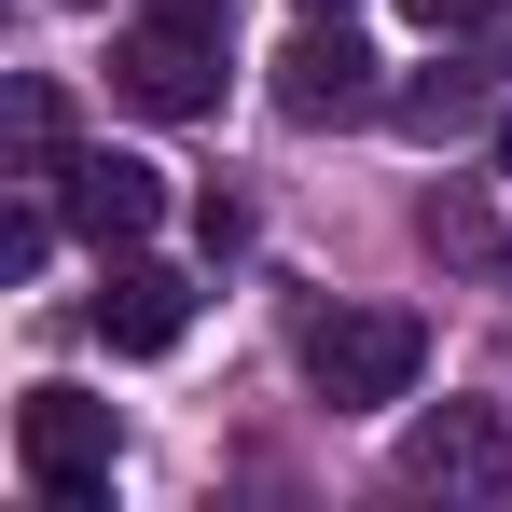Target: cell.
I'll return each mask as SVG.
<instances>
[{
	"mask_svg": "<svg viewBox=\"0 0 512 512\" xmlns=\"http://www.w3.org/2000/svg\"><path fill=\"white\" fill-rule=\"evenodd\" d=\"M14 125H28V180H70V111H56V84L14 97Z\"/></svg>",
	"mask_w": 512,
	"mask_h": 512,
	"instance_id": "obj_10",
	"label": "cell"
},
{
	"mask_svg": "<svg viewBox=\"0 0 512 512\" xmlns=\"http://www.w3.org/2000/svg\"><path fill=\"white\" fill-rule=\"evenodd\" d=\"M111 97H125V111H153V125H194V111H222V28L139 14V28L111 42Z\"/></svg>",
	"mask_w": 512,
	"mask_h": 512,
	"instance_id": "obj_3",
	"label": "cell"
},
{
	"mask_svg": "<svg viewBox=\"0 0 512 512\" xmlns=\"http://www.w3.org/2000/svg\"><path fill=\"white\" fill-rule=\"evenodd\" d=\"M111 457H125L111 402H84V388H28L14 402V471H28L42 512H97L111 499Z\"/></svg>",
	"mask_w": 512,
	"mask_h": 512,
	"instance_id": "obj_1",
	"label": "cell"
},
{
	"mask_svg": "<svg viewBox=\"0 0 512 512\" xmlns=\"http://www.w3.org/2000/svg\"><path fill=\"white\" fill-rule=\"evenodd\" d=\"M429 333L402 305H333V319H305V388L333 402V416H374V402H402L416 388Z\"/></svg>",
	"mask_w": 512,
	"mask_h": 512,
	"instance_id": "obj_2",
	"label": "cell"
},
{
	"mask_svg": "<svg viewBox=\"0 0 512 512\" xmlns=\"http://www.w3.org/2000/svg\"><path fill=\"white\" fill-rule=\"evenodd\" d=\"M194 333V277L153 250H111V277H97V346L111 360H167V346Z\"/></svg>",
	"mask_w": 512,
	"mask_h": 512,
	"instance_id": "obj_5",
	"label": "cell"
},
{
	"mask_svg": "<svg viewBox=\"0 0 512 512\" xmlns=\"http://www.w3.org/2000/svg\"><path fill=\"white\" fill-rule=\"evenodd\" d=\"M402 14H416L429 42H457V28H485V14H499V0H402Z\"/></svg>",
	"mask_w": 512,
	"mask_h": 512,
	"instance_id": "obj_11",
	"label": "cell"
},
{
	"mask_svg": "<svg viewBox=\"0 0 512 512\" xmlns=\"http://www.w3.org/2000/svg\"><path fill=\"white\" fill-rule=\"evenodd\" d=\"M499 180H512V125H499Z\"/></svg>",
	"mask_w": 512,
	"mask_h": 512,
	"instance_id": "obj_13",
	"label": "cell"
},
{
	"mask_svg": "<svg viewBox=\"0 0 512 512\" xmlns=\"http://www.w3.org/2000/svg\"><path fill=\"white\" fill-rule=\"evenodd\" d=\"M402 485L512 499V416H499V402H443V416H416V429H402Z\"/></svg>",
	"mask_w": 512,
	"mask_h": 512,
	"instance_id": "obj_4",
	"label": "cell"
},
{
	"mask_svg": "<svg viewBox=\"0 0 512 512\" xmlns=\"http://www.w3.org/2000/svg\"><path fill=\"white\" fill-rule=\"evenodd\" d=\"M402 125H416V139H471V125H485V70H429V84H402Z\"/></svg>",
	"mask_w": 512,
	"mask_h": 512,
	"instance_id": "obj_9",
	"label": "cell"
},
{
	"mask_svg": "<svg viewBox=\"0 0 512 512\" xmlns=\"http://www.w3.org/2000/svg\"><path fill=\"white\" fill-rule=\"evenodd\" d=\"M277 111H291V125H360V111H374V56L346 42L333 14H319V28L277 56Z\"/></svg>",
	"mask_w": 512,
	"mask_h": 512,
	"instance_id": "obj_7",
	"label": "cell"
},
{
	"mask_svg": "<svg viewBox=\"0 0 512 512\" xmlns=\"http://www.w3.org/2000/svg\"><path fill=\"white\" fill-rule=\"evenodd\" d=\"M153 14H180V28H236V0H153Z\"/></svg>",
	"mask_w": 512,
	"mask_h": 512,
	"instance_id": "obj_12",
	"label": "cell"
},
{
	"mask_svg": "<svg viewBox=\"0 0 512 512\" xmlns=\"http://www.w3.org/2000/svg\"><path fill=\"white\" fill-rule=\"evenodd\" d=\"M305 14H346V0H305Z\"/></svg>",
	"mask_w": 512,
	"mask_h": 512,
	"instance_id": "obj_14",
	"label": "cell"
},
{
	"mask_svg": "<svg viewBox=\"0 0 512 512\" xmlns=\"http://www.w3.org/2000/svg\"><path fill=\"white\" fill-rule=\"evenodd\" d=\"M56 208L84 222L97 250H139V236L167 222V167H139V153H70V180H56Z\"/></svg>",
	"mask_w": 512,
	"mask_h": 512,
	"instance_id": "obj_6",
	"label": "cell"
},
{
	"mask_svg": "<svg viewBox=\"0 0 512 512\" xmlns=\"http://www.w3.org/2000/svg\"><path fill=\"white\" fill-rule=\"evenodd\" d=\"M416 236L457 263V277H499V208H485L471 180H429V194H416Z\"/></svg>",
	"mask_w": 512,
	"mask_h": 512,
	"instance_id": "obj_8",
	"label": "cell"
}]
</instances>
